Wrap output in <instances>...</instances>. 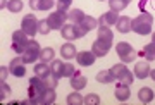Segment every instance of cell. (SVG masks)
I'll use <instances>...</instances> for the list:
<instances>
[{
    "label": "cell",
    "mask_w": 155,
    "mask_h": 105,
    "mask_svg": "<svg viewBox=\"0 0 155 105\" xmlns=\"http://www.w3.org/2000/svg\"><path fill=\"white\" fill-rule=\"evenodd\" d=\"M48 90L47 83H45L41 77H38L35 74L31 79H29V88H28V97H29V103H35V105H41L43 102V95L45 91Z\"/></svg>",
    "instance_id": "1"
},
{
    "label": "cell",
    "mask_w": 155,
    "mask_h": 105,
    "mask_svg": "<svg viewBox=\"0 0 155 105\" xmlns=\"http://www.w3.org/2000/svg\"><path fill=\"white\" fill-rule=\"evenodd\" d=\"M152 22H153V16L141 12L138 17H134L131 21V31L141 34V36H147V34L152 33Z\"/></svg>",
    "instance_id": "2"
},
{
    "label": "cell",
    "mask_w": 155,
    "mask_h": 105,
    "mask_svg": "<svg viewBox=\"0 0 155 105\" xmlns=\"http://www.w3.org/2000/svg\"><path fill=\"white\" fill-rule=\"evenodd\" d=\"M116 52H117V55H119V59L122 61V64H129L136 57V50L127 43V41H119L116 45Z\"/></svg>",
    "instance_id": "3"
},
{
    "label": "cell",
    "mask_w": 155,
    "mask_h": 105,
    "mask_svg": "<svg viewBox=\"0 0 155 105\" xmlns=\"http://www.w3.org/2000/svg\"><path fill=\"white\" fill-rule=\"evenodd\" d=\"M40 54H41L40 43L36 40L31 38L28 47H26V50H24V54H22V61H24V64H33V62H36L40 59Z\"/></svg>",
    "instance_id": "4"
},
{
    "label": "cell",
    "mask_w": 155,
    "mask_h": 105,
    "mask_svg": "<svg viewBox=\"0 0 155 105\" xmlns=\"http://www.w3.org/2000/svg\"><path fill=\"white\" fill-rule=\"evenodd\" d=\"M110 71H112V74H114V77H116V79H119L122 84H126V86L133 84L134 74H131V71H129L124 64H116Z\"/></svg>",
    "instance_id": "5"
},
{
    "label": "cell",
    "mask_w": 155,
    "mask_h": 105,
    "mask_svg": "<svg viewBox=\"0 0 155 105\" xmlns=\"http://www.w3.org/2000/svg\"><path fill=\"white\" fill-rule=\"evenodd\" d=\"M28 43H29V36L24 33L22 29L12 33V50H14L16 54H24Z\"/></svg>",
    "instance_id": "6"
},
{
    "label": "cell",
    "mask_w": 155,
    "mask_h": 105,
    "mask_svg": "<svg viewBox=\"0 0 155 105\" xmlns=\"http://www.w3.org/2000/svg\"><path fill=\"white\" fill-rule=\"evenodd\" d=\"M61 34H62V38L67 40V41H74V40H78V38H83L86 33H84L78 24L71 22V24H64V28L61 29Z\"/></svg>",
    "instance_id": "7"
},
{
    "label": "cell",
    "mask_w": 155,
    "mask_h": 105,
    "mask_svg": "<svg viewBox=\"0 0 155 105\" xmlns=\"http://www.w3.org/2000/svg\"><path fill=\"white\" fill-rule=\"evenodd\" d=\"M69 19V16H67L66 12H62V11H55V12H52L48 17H47V22H48V26L50 29H62L64 28V24H66V21Z\"/></svg>",
    "instance_id": "8"
},
{
    "label": "cell",
    "mask_w": 155,
    "mask_h": 105,
    "mask_svg": "<svg viewBox=\"0 0 155 105\" xmlns=\"http://www.w3.org/2000/svg\"><path fill=\"white\" fill-rule=\"evenodd\" d=\"M38 24H40V21L36 19L35 16H24L22 17V22H21V29L24 31V33L28 34V36H31L33 38L35 34L38 33Z\"/></svg>",
    "instance_id": "9"
},
{
    "label": "cell",
    "mask_w": 155,
    "mask_h": 105,
    "mask_svg": "<svg viewBox=\"0 0 155 105\" xmlns=\"http://www.w3.org/2000/svg\"><path fill=\"white\" fill-rule=\"evenodd\" d=\"M9 69H11V74L16 77H24L26 74V64L22 61V57H16L12 59L11 64H9Z\"/></svg>",
    "instance_id": "10"
},
{
    "label": "cell",
    "mask_w": 155,
    "mask_h": 105,
    "mask_svg": "<svg viewBox=\"0 0 155 105\" xmlns=\"http://www.w3.org/2000/svg\"><path fill=\"white\" fill-rule=\"evenodd\" d=\"M76 61H78V64H79L81 67H90V66H93L95 64L97 55H95L93 52H86V50H83V52H78Z\"/></svg>",
    "instance_id": "11"
},
{
    "label": "cell",
    "mask_w": 155,
    "mask_h": 105,
    "mask_svg": "<svg viewBox=\"0 0 155 105\" xmlns=\"http://www.w3.org/2000/svg\"><path fill=\"white\" fill-rule=\"evenodd\" d=\"M110 47H112V43H107V41H104V40L97 38V41L91 45V52H93L97 57H105L107 54H109Z\"/></svg>",
    "instance_id": "12"
},
{
    "label": "cell",
    "mask_w": 155,
    "mask_h": 105,
    "mask_svg": "<svg viewBox=\"0 0 155 105\" xmlns=\"http://www.w3.org/2000/svg\"><path fill=\"white\" fill-rule=\"evenodd\" d=\"M86 84H88L86 76H84L81 71H74V74L71 76V86H72V90L79 91V90H83Z\"/></svg>",
    "instance_id": "13"
},
{
    "label": "cell",
    "mask_w": 155,
    "mask_h": 105,
    "mask_svg": "<svg viewBox=\"0 0 155 105\" xmlns=\"http://www.w3.org/2000/svg\"><path fill=\"white\" fill-rule=\"evenodd\" d=\"M117 19H119V16H117V12H114V11H109V12H105V14H102L100 16V19H98V26H114L117 22Z\"/></svg>",
    "instance_id": "14"
},
{
    "label": "cell",
    "mask_w": 155,
    "mask_h": 105,
    "mask_svg": "<svg viewBox=\"0 0 155 105\" xmlns=\"http://www.w3.org/2000/svg\"><path fill=\"white\" fill-rule=\"evenodd\" d=\"M55 5L54 0H29V7L33 11H48Z\"/></svg>",
    "instance_id": "15"
},
{
    "label": "cell",
    "mask_w": 155,
    "mask_h": 105,
    "mask_svg": "<svg viewBox=\"0 0 155 105\" xmlns=\"http://www.w3.org/2000/svg\"><path fill=\"white\" fill-rule=\"evenodd\" d=\"M150 66H148V61L147 62H138L136 66H134V76L138 77V79H147L150 76Z\"/></svg>",
    "instance_id": "16"
},
{
    "label": "cell",
    "mask_w": 155,
    "mask_h": 105,
    "mask_svg": "<svg viewBox=\"0 0 155 105\" xmlns=\"http://www.w3.org/2000/svg\"><path fill=\"white\" fill-rule=\"evenodd\" d=\"M35 74L38 77H41V79H47V77L52 74V69H50V66L47 64V62H40V64H36L35 66Z\"/></svg>",
    "instance_id": "17"
},
{
    "label": "cell",
    "mask_w": 155,
    "mask_h": 105,
    "mask_svg": "<svg viewBox=\"0 0 155 105\" xmlns=\"http://www.w3.org/2000/svg\"><path fill=\"white\" fill-rule=\"evenodd\" d=\"M116 26H117V31H119V33L126 34V33L131 31V19H129L127 16H121L119 19H117Z\"/></svg>",
    "instance_id": "18"
},
{
    "label": "cell",
    "mask_w": 155,
    "mask_h": 105,
    "mask_svg": "<svg viewBox=\"0 0 155 105\" xmlns=\"http://www.w3.org/2000/svg\"><path fill=\"white\" fill-rule=\"evenodd\" d=\"M138 55H140V57H145L148 62H150V61H155V41H153V40H152V43L145 45L143 50H140Z\"/></svg>",
    "instance_id": "19"
},
{
    "label": "cell",
    "mask_w": 155,
    "mask_h": 105,
    "mask_svg": "<svg viewBox=\"0 0 155 105\" xmlns=\"http://www.w3.org/2000/svg\"><path fill=\"white\" fill-rule=\"evenodd\" d=\"M78 26L83 29V31H84L86 34H88L90 31H91V29H95L97 26H98V21H97L95 17H91V16H86V17L83 19V21H81V24H78Z\"/></svg>",
    "instance_id": "20"
},
{
    "label": "cell",
    "mask_w": 155,
    "mask_h": 105,
    "mask_svg": "<svg viewBox=\"0 0 155 105\" xmlns=\"http://www.w3.org/2000/svg\"><path fill=\"white\" fill-rule=\"evenodd\" d=\"M61 55L66 59V61H71L72 57L78 55L76 52V47H74V43H64L61 47Z\"/></svg>",
    "instance_id": "21"
},
{
    "label": "cell",
    "mask_w": 155,
    "mask_h": 105,
    "mask_svg": "<svg viewBox=\"0 0 155 105\" xmlns=\"http://www.w3.org/2000/svg\"><path fill=\"white\" fill-rule=\"evenodd\" d=\"M129 97H131L129 86H126V84H122V83L117 84V86H116V98L119 100V102H126Z\"/></svg>",
    "instance_id": "22"
},
{
    "label": "cell",
    "mask_w": 155,
    "mask_h": 105,
    "mask_svg": "<svg viewBox=\"0 0 155 105\" xmlns=\"http://www.w3.org/2000/svg\"><path fill=\"white\" fill-rule=\"evenodd\" d=\"M64 66H66V62H62V61H52V64H50L52 74H54L57 79L64 77Z\"/></svg>",
    "instance_id": "23"
},
{
    "label": "cell",
    "mask_w": 155,
    "mask_h": 105,
    "mask_svg": "<svg viewBox=\"0 0 155 105\" xmlns=\"http://www.w3.org/2000/svg\"><path fill=\"white\" fill-rule=\"evenodd\" d=\"M97 33H98V40H104L107 43H112V41H114V34H112V31L109 29V26H100V28L97 29Z\"/></svg>",
    "instance_id": "24"
},
{
    "label": "cell",
    "mask_w": 155,
    "mask_h": 105,
    "mask_svg": "<svg viewBox=\"0 0 155 105\" xmlns=\"http://www.w3.org/2000/svg\"><path fill=\"white\" fill-rule=\"evenodd\" d=\"M114 74H112V71L109 69V71H100L98 74H97V81L98 83H102V84H110V83H114Z\"/></svg>",
    "instance_id": "25"
},
{
    "label": "cell",
    "mask_w": 155,
    "mask_h": 105,
    "mask_svg": "<svg viewBox=\"0 0 155 105\" xmlns=\"http://www.w3.org/2000/svg\"><path fill=\"white\" fill-rule=\"evenodd\" d=\"M138 9H140V12L152 14V12L155 11V0H140L138 2Z\"/></svg>",
    "instance_id": "26"
},
{
    "label": "cell",
    "mask_w": 155,
    "mask_h": 105,
    "mask_svg": "<svg viewBox=\"0 0 155 105\" xmlns=\"http://www.w3.org/2000/svg\"><path fill=\"white\" fill-rule=\"evenodd\" d=\"M138 98L141 103H150L152 100H153V91L150 88H141L138 91Z\"/></svg>",
    "instance_id": "27"
},
{
    "label": "cell",
    "mask_w": 155,
    "mask_h": 105,
    "mask_svg": "<svg viewBox=\"0 0 155 105\" xmlns=\"http://www.w3.org/2000/svg\"><path fill=\"white\" fill-rule=\"evenodd\" d=\"M84 17H86V14H84L81 9H72V11L69 12V19H71V22H74V24H81V21H83Z\"/></svg>",
    "instance_id": "28"
},
{
    "label": "cell",
    "mask_w": 155,
    "mask_h": 105,
    "mask_svg": "<svg viewBox=\"0 0 155 105\" xmlns=\"http://www.w3.org/2000/svg\"><path fill=\"white\" fill-rule=\"evenodd\" d=\"M54 57H55V52H54V48H50V47H47V48H41V54H40V61L41 62H52L54 61Z\"/></svg>",
    "instance_id": "29"
},
{
    "label": "cell",
    "mask_w": 155,
    "mask_h": 105,
    "mask_svg": "<svg viewBox=\"0 0 155 105\" xmlns=\"http://www.w3.org/2000/svg\"><path fill=\"white\" fill-rule=\"evenodd\" d=\"M109 5H110V11L121 12V11H124L129 4H127L126 0H109Z\"/></svg>",
    "instance_id": "30"
},
{
    "label": "cell",
    "mask_w": 155,
    "mask_h": 105,
    "mask_svg": "<svg viewBox=\"0 0 155 105\" xmlns=\"http://www.w3.org/2000/svg\"><path fill=\"white\" fill-rule=\"evenodd\" d=\"M67 105H84V97H81L78 91H74L67 97Z\"/></svg>",
    "instance_id": "31"
},
{
    "label": "cell",
    "mask_w": 155,
    "mask_h": 105,
    "mask_svg": "<svg viewBox=\"0 0 155 105\" xmlns=\"http://www.w3.org/2000/svg\"><path fill=\"white\" fill-rule=\"evenodd\" d=\"M55 98H57L55 88H48L47 91H45V95H43V102H41V103L50 105V103H54V102H55Z\"/></svg>",
    "instance_id": "32"
},
{
    "label": "cell",
    "mask_w": 155,
    "mask_h": 105,
    "mask_svg": "<svg viewBox=\"0 0 155 105\" xmlns=\"http://www.w3.org/2000/svg\"><path fill=\"white\" fill-rule=\"evenodd\" d=\"M7 9L11 12H21L22 11V0H9Z\"/></svg>",
    "instance_id": "33"
},
{
    "label": "cell",
    "mask_w": 155,
    "mask_h": 105,
    "mask_svg": "<svg viewBox=\"0 0 155 105\" xmlns=\"http://www.w3.org/2000/svg\"><path fill=\"white\" fill-rule=\"evenodd\" d=\"M9 95H11V90H9V86L5 84V81H0V100L4 102L5 98H9Z\"/></svg>",
    "instance_id": "34"
},
{
    "label": "cell",
    "mask_w": 155,
    "mask_h": 105,
    "mask_svg": "<svg viewBox=\"0 0 155 105\" xmlns=\"http://www.w3.org/2000/svg\"><path fill=\"white\" fill-rule=\"evenodd\" d=\"M84 105H100V97H97L95 93H90L84 97Z\"/></svg>",
    "instance_id": "35"
},
{
    "label": "cell",
    "mask_w": 155,
    "mask_h": 105,
    "mask_svg": "<svg viewBox=\"0 0 155 105\" xmlns=\"http://www.w3.org/2000/svg\"><path fill=\"white\" fill-rule=\"evenodd\" d=\"M71 4H72V0H59L57 2V9L62 12H67L71 9Z\"/></svg>",
    "instance_id": "36"
},
{
    "label": "cell",
    "mask_w": 155,
    "mask_h": 105,
    "mask_svg": "<svg viewBox=\"0 0 155 105\" xmlns=\"http://www.w3.org/2000/svg\"><path fill=\"white\" fill-rule=\"evenodd\" d=\"M52 29H50V26H48V22H47V19H43V21H40V24H38V33H41V34H48Z\"/></svg>",
    "instance_id": "37"
},
{
    "label": "cell",
    "mask_w": 155,
    "mask_h": 105,
    "mask_svg": "<svg viewBox=\"0 0 155 105\" xmlns=\"http://www.w3.org/2000/svg\"><path fill=\"white\" fill-rule=\"evenodd\" d=\"M74 66H72L71 62H66V66H64V77H71L74 74Z\"/></svg>",
    "instance_id": "38"
},
{
    "label": "cell",
    "mask_w": 155,
    "mask_h": 105,
    "mask_svg": "<svg viewBox=\"0 0 155 105\" xmlns=\"http://www.w3.org/2000/svg\"><path fill=\"white\" fill-rule=\"evenodd\" d=\"M9 74H11V69L9 67H4V66L0 67V81H5Z\"/></svg>",
    "instance_id": "39"
},
{
    "label": "cell",
    "mask_w": 155,
    "mask_h": 105,
    "mask_svg": "<svg viewBox=\"0 0 155 105\" xmlns=\"http://www.w3.org/2000/svg\"><path fill=\"white\" fill-rule=\"evenodd\" d=\"M0 2H2V4H0V9L4 11V7H7V4H9V0H0Z\"/></svg>",
    "instance_id": "40"
},
{
    "label": "cell",
    "mask_w": 155,
    "mask_h": 105,
    "mask_svg": "<svg viewBox=\"0 0 155 105\" xmlns=\"http://www.w3.org/2000/svg\"><path fill=\"white\" fill-rule=\"evenodd\" d=\"M150 77L155 81V69H152V71H150Z\"/></svg>",
    "instance_id": "41"
},
{
    "label": "cell",
    "mask_w": 155,
    "mask_h": 105,
    "mask_svg": "<svg viewBox=\"0 0 155 105\" xmlns=\"http://www.w3.org/2000/svg\"><path fill=\"white\" fill-rule=\"evenodd\" d=\"M152 40H153V41H155V33H153V34H152Z\"/></svg>",
    "instance_id": "42"
},
{
    "label": "cell",
    "mask_w": 155,
    "mask_h": 105,
    "mask_svg": "<svg viewBox=\"0 0 155 105\" xmlns=\"http://www.w3.org/2000/svg\"><path fill=\"white\" fill-rule=\"evenodd\" d=\"M126 2H127V4H129V2H131V0H126Z\"/></svg>",
    "instance_id": "43"
},
{
    "label": "cell",
    "mask_w": 155,
    "mask_h": 105,
    "mask_svg": "<svg viewBox=\"0 0 155 105\" xmlns=\"http://www.w3.org/2000/svg\"><path fill=\"white\" fill-rule=\"evenodd\" d=\"M100 2H102V0H100Z\"/></svg>",
    "instance_id": "44"
}]
</instances>
